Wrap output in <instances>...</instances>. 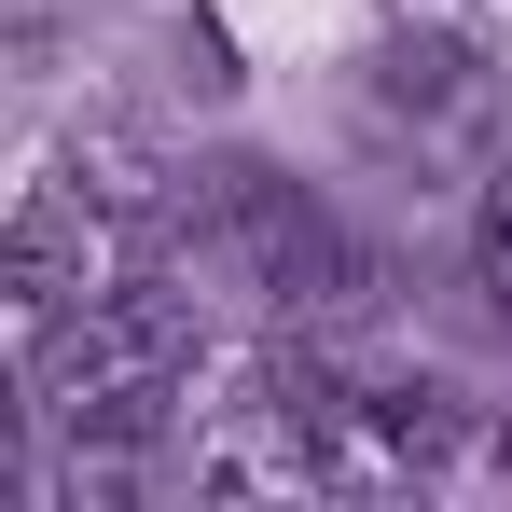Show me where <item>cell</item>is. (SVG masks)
<instances>
[{
  "label": "cell",
  "instance_id": "6da1fadb",
  "mask_svg": "<svg viewBox=\"0 0 512 512\" xmlns=\"http://www.w3.org/2000/svg\"><path fill=\"white\" fill-rule=\"evenodd\" d=\"M180 388H194V319L139 277H97L28 346V416L70 429V457H139L180 416Z\"/></svg>",
  "mask_w": 512,
  "mask_h": 512
},
{
  "label": "cell",
  "instance_id": "7a4b0ae2",
  "mask_svg": "<svg viewBox=\"0 0 512 512\" xmlns=\"http://www.w3.org/2000/svg\"><path fill=\"white\" fill-rule=\"evenodd\" d=\"M208 236H222V263L250 277L263 305H291L305 333H319V319H374V305H388V263L360 250L305 180H277V167H208Z\"/></svg>",
  "mask_w": 512,
  "mask_h": 512
},
{
  "label": "cell",
  "instance_id": "3957f363",
  "mask_svg": "<svg viewBox=\"0 0 512 512\" xmlns=\"http://www.w3.org/2000/svg\"><path fill=\"white\" fill-rule=\"evenodd\" d=\"M111 263H125V208L84 180V153H70V167H42L14 208H0V305H14L28 333H42L56 305H84Z\"/></svg>",
  "mask_w": 512,
  "mask_h": 512
},
{
  "label": "cell",
  "instance_id": "277c9868",
  "mask_svg": "<svg viewBox=\"0 0 512 512\" xmlns=\"http://www.w3.org/2000/svg\"><path fill=\"white\" fill-rule=\"evenodd\" d=\"M485 277H499V291H512V167L485 180Z\"/></svg>",
  "mask_w": 512,
  "mask_h": 512
},
{
  "label": "cell",
  "instance_id": "5b68a950",
  "mask_svg": "<svg viewBox=\"0 0 512 512\" xmlns=\"http://www.w3.org/2000/svg\"><path fill=\"white\" fill-rule=\"evenodd\" d=\"M499 471H512V429H499Z\"/></svg>",
  "mask_w": 512,
  "mask_h": 512
}]
</instances>
